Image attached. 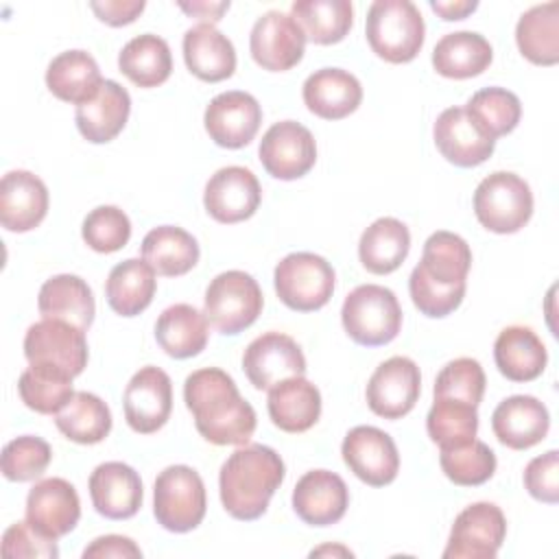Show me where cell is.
<instances>
[{
  "mask_svg": "<svg viewBox=\"0 0 559 559\" xmlns=\"http://www.w3.org/2000/svg\"><path fill=\"white\" fill-rule=\"evenodd\" d=\"M183 400L199 435L214 445H245L255 432L253 406L218 367L192 371L183 382Z\"/></svg>",
  "mask_w": 559,
  "mask_h": 559,
  "instance_id": "1",
  "label": "cell"
},
{
  "mask_svg": "<svg viewBox=\"0 0 559 559\" xmlns=\"http://www.w3.org/2000/svg\"><path fill=\"white\" fill-rule=\"evenodd\" d=\"M282 456L262 443H245L223 463L218 491L225 511L236 520H258L284 480Z\"/></svg>",
  "mask_w": 559,
  "mask_h": 559,
  "instance_id": "2",
  "label": "cell"
},
{
  "mask_svg": "<svg viewBox=\"0 0 559 559\" xmlns=\"http://www.w3.org/2000/svg\"><path fill=\"white\" fill-rule=\"evenodd\" d=\"M365 33L371 50L389 63L413 61L424 46V17L411 0H376L369 4Z\"/></svg>",
  "mask_w": 559,
  "mask_h": 559,
  "instance_id": "3",
  "label": "cell"
},
{
  "mask_svg": "<svg viewBox=\"0 0 559 559\" xmlns=\"http://www.w3.org/2000/svg\"><path fill=\"white\" fill-rule=\"evenodd\" d=\"M341 321L354 343L378 347L397 336L402 328V308L391 288L380 284H362L345 297Z\"/></svg>",
  "mask_w": 559,
  "mask_h": 559,
  "instance_id": "4",
  "label": "cell"
},
{
  "mask_svg": "<svg viewBox=\"0 0 559 559\" xmlns=\"http://www.w3.org/2000/svg\"><path fill=\"white\" fill-rule=\"evenodd\" d=\"M207 509L205 485L197 469L188 465H168L157 474L153 487V513L157 524L170 533L197 528Z\"/></svg>",
  "mask_w": 559,
  "mask_h": 559,
  "instance_id": "5",
  "label": "cell"
},
{
  "mask_svg": "<svg viewBox=\"0 0 559 559\" xmlns=\"http://www.w3.org/2000/svg\"><path fill=\"white\" fill-rule=\"evenodd\" d=\"M474 214L493 234H515L533 214L531 186L515 173H491L476 186Z\"/></svg>",
  "mask_w": 559,
  "mask_h": 559,
  "instance_id": "6",
  "label": "cell"
},
{
  "mask_svg": "<svg viewBox=\"0 0 559 559\" xmlns=\"http://www.w3.org/2000/svg\"><path fill=\"white\" fill-rule=\"evenodd\" d=\"M264 306L258 282L245 271L218 273L203 299V314L221 334H240L260 317Z\"/></svg>",
  "mask_w": 559,
  "mask_h": 559,
  "instance_id": "7",
  "label": "cell"
},
{
  "mask_svg": "<svg viewBox=\"0 0 559 559\" xmlns=\"http://www.w3.org/2000/svg\"><path fill=\"white\" fill-rule=\"evenodd\" d=\"M273 282L284 306L297 312H312L330 301L334 293V269L317 253L297 251L277 262Z\"/></svg>",
  "mask_w": 559,
  "mask_h": 559,
  "instance_id": "8",
  "label": "cell"
},
{
  "mask_svg": "<svg viewBox=\"0 0 559 559\" xmlns=\"http://www.w3.org/2000/svg\"><path fill=\"white\" fill-rule=\"evenodd\" d=\"M24 356L28 365L57 367L76 378L87 365L85 330L61 319H41L26 330Z\"/></svg>",
  "mask_w": 559,
  "mask_h": 559,
  "instance_id": "9",
  "label": "cell"
},
{
  "mask_svg": "<svg viewBox=\"0 0 559 559\" xmlns=\"http://www.w3.org/2000/svg\"><path fill=\"white\" fill-rule=\"evenodd\" d=\"M507 520L493 502L465 507L450 531L443 559H493L504 542Z\"/></svg>",
  "mask_w": 559,
  "mask_h": 559,
  "instance_id": "10",
  "label": "cell"
},
{
  "mask_svg": "<svg viewBox=\"0 0 559 559\" xmlns=\"http://www.w3.org/2000/svg\"><path fill=\"white\" fill-rule=\"evenodd\" d=\"M264 170L282 181L304 177L317 162V142L304 124L282 120L269 127L258 148Z\"/></svg>",
  "mask_w": 559,
  "mask_h": 559,
  "instance_id": "11",
  "label": "cell"
},
{
  "mask_svg": "<svg viewBox=\"0 0 559 559\" xmlns=\"http://www.w3.org/2000/svg\"><path fill=\"white\" fill-rule=\"evenodd\" d=\"M242 369L255 389L269 391L286 378L304 376L306 358L297 341L288 334L264 332L247 345Z\"/></svg>",
  "mask_w": 559,
  "mask_h": 559,
  "instance_id": "12",
  "label": "cell"
},
{
  "mask_svg": "<svg viewBox=\"0 0 559 559\" xmlns=\"http://www.w3.org/2000/svg\"><path fill=\"white\" fill-rule=\"evenodd\" d=\"M421 391V373L415 360L393 356L376 367L367 382V404L384 419H400L413 411Z\"/></svg>",
  "mask_w": 559,
  "mask_h": 559,
  "instance_id": "13",
  "label": "cell"
},
{
  "mask_svg": "<svg viewBox=\"0 0 559 559\" xmlns=\"http://www.w3.org/2000/svg\"><path fill=\"white\" fill-rule=\"evenodd\" d=\"M124 419L138 435L157 432L173 411V382L159 367H142L133 373L122 395Z\"/></svg>",
  "mask_w": 559,
  "mask_h": 559,
  "instance_id": "14",
  "label": "cell"
},
{
  "mask_svg": "<svg viewBox=\"0 0 559 559\" xmlns=\"http://www.w3.org/2000/svg\"><path fill=\"white\" fill-rule=\"evenodd\" d=\"M345 465L362 483L384 487L395 480L400 472V454L395 441L376 426L352 428L341 445Z\"/></svg>",
  "mask_w": 559,
  "mask_h": 559,
  "instance_id": "15",
  "label": "cell"
},
{
  "mask_svg": "<svg viewBox=\"0 0 559 559\" xmlns=\"http://www.w3.org/2000/svg\"><path fill=\"white\" fill-rule=\"evenodd\" d=\"M306 48V35L299 24L282 11H266L260 15L249 35V50L253 61L271 72L295 68Z\"/></svg>",
  "mask_w": 559,
  "mask_h": 559,
  "instance_id": "16",
  "label": "cell"
},
{
  "mask_svg": "<svg viewBox=\"0 0 559 559\" xmlns=\"http://www.w3.org/2000/svg\"><path fill=\"white\" fill-rule=\"evenodd\" d=\"M262 122L260 103L240 90L223 92L210 100L205 107L203 124L207 135L223 148L247 146Z\"/></svg>",
  "mask_w": 559,
  "mask_h": 559,
  "instance_id": "17",
  "label": "cell"
},
{
  "mask_svg": "<svg viewBox=\"0 0 559 559\" xmlns=\"http://www.w3.org/2000/svg\"><path fill=\"white\" fill-rule=\"evenodd\" d=\"M81 500L66 478H41L26 496V522L44 537L59 539L74 531Z\"/></svg>",
  "mask_w": 559,
  "mask_h": 559,
  "instance_id": "18",
  "label": "cell"
},
{
  "mask_svg": "<svg viewBox=\"0 0 559 559\" xmlns=\"http://www.w3.org/2000/svg\"><path fill=\"white\" fill-rule=\"evenodd\" d=\"M262 199L255 175L245 166H225L205 183L203 205L207 214L225 225L247 221L255 214Z\"/></svg>",
  "mask_w": 559,
  "mask_h": 559,
  "instance_id": "19",
  "label": "cell"
},
{
  "mask_svg": "<svg viewBox=\"0 0 559 559\" xmlns=\"http://www.w3.org/2000/svg\"><path fill=\"white\" fill-rule=\"evenodd\" d=\"M349 507L345 480L328 469L306 472L293 489V509L310 526L336 524Z\"/></svg>",
  "mask_w": 559,
  "mask_h": 559,
  "instance_id": "20",
  "label": "cell"
},
{
  "mask_svg": "<svg viewBox=\"0 0 559 559\" xmlns=\"http://www.w3.org/2000/svg\"><path fill=\"white\" fill-rule=\"evenodd\" d=\"M90 498L107 520L133 518L142 507L140 474L122 461L100 463L90 476Z\"/></svg>",
  "mask_w": 559,
  "mask_h": 559,
  "instance_id": "21",
  "label": "cell"
},
{
  "mask_svg": "<svg viewBox=\"0 0 559 559\" xmlns=\"http://www.w3.org/2000/svg\"><path fill=\"white\" fill-rule=\"evenodd\" d=\"M439 153L454 166L472 168L487 162L496 142L489 140L467 116L465 107H448L437 116L432 127Z\"/></svg>",
  "mask_w": 559,
  "mask_h": 559,
  "instance_id": "22",
  "label": "cell"
},
{
  "mask_svg": "<svg viewBox=\"0 0 559 559\" xmlns=\"http://www.w3.org/2000/svg\"><path fill=\"white\" fill-rule=\"evenodd\" d=\"M550 428L548 408L533 395H511L491 415L496 439L511 450H528L546 439Z\"/></svg>",
  "mask_w": 559,
  "mask_h": 559,
  "instance_id": "23",
  "label": "cell"
},
{
  "mask_svg": "<svg viewBox=\"0 0 559 559\" xmlns=\"http://www.w3.org/2000/svg\"><path fill=\"white\" fill-rule=\"evenodd\" d=\"M48 212V188L28 170H11L0 181V223L9 231L35 229Z\"/></svg>",
  "mask_w": 559,
  "mask_h": 559,
  "instance_id": "24",
  "label": "cell"
},
{
  "mask_svg": "<svg viewBox=\"0 0 559 559\" xmlns=\"http://www.w3.org/2000/svg\"><path fill=\"white\" fill-rule=\"evenodd\" d=\"M131 114V96L116 81H103L94 98L76 105L74 120L79 133L92 144L111 142L127 124Z\"/></svg>",
  "mask_w": 559,
  "mask_h": 559,
  "instance_id": "25",
  "label": "cell"
},
{
  "mask_svg": "<svg viewBox=\"0 0 559 559\" xmlns=\"http://www.w3.org/2000/svg\"><path fill=\"white\" fill-rule=\"evenodd\" d=\"M306 107L323 120H341L354 114L362 100L360 81L341 68H321L304 81Z\"/></svg>",
  "mask_w": 559,
  "mask_h": 559,
  "instance_id": "26",
  "label": "cell"
},
{
  "mask_svg": "<svg viewBox=\"0 0 559 559\" xmlns=\"http://www.w3.org/2000/svg\"><path fill=\"white\" fill-rule=\"evenodd\" d=\"M183 61L188 70L207 83L225 81L236 70L234 44L214 24H197L183 35Z\"/></svg>",
  "mask_w": 559,
  "mask_h": 559,
  "instance_id": "27",
  "label": "cell"
},
{
  "mask_svg": "<svg viewBox=\"0 0 559 559\" xmlns=\"http://www.w3.org/2000/svg\"><path fill=\"white\" fill-rule=\"evenodd\" d=\"M271 421L284 432H306L321 415V393L304 376L286 378L269 389L266 400Z\"/></svg>",
  "mask_w": 559,
  "mask_h": 559,
  "instance_id": "28",
  "label": "cell"
},
{
  "mask_svg": "<svg viewBox=\"0 0 559 559\" xmlns=\"http://www.w3.org/2000/svg\"><path fill=\"white\" fill-rule=\"evenodd\" d=\"M498 371L511 382H531L546 369L548 354L542 338L524 325L504 328L493 343Z\"/></svg>",
  "mask_w": 559,
  "mask_h": 559,
  "instance_id": "29",
  "label": "cell"
},
{
  "mask_svg": "<svg viewBox=\"0 0 559 559\" xmlns=\"http://www.w3.org/2000/svg\"><path fill=\"white\" fill-rule=\"evenodd\" d=\"M37 308L44 319H61L81 330L94 321V295L87 282L79 275L61 273L46 280L39 288Z\"/></svg>",
  "mask_w": 559,
  "mask_h": 559,
  "instance_id": "30",
  "label": "cell"
},
{
  "mask_svg": "<svg viewBox=\"0 0 559 559\" xmlns=\"http://www.w3.org/2000/svg\"><path fill=\"white\" fill-rule=\"evenodd\" d=\"M210 321L190 304L168 306L155 323L157 345L170 358H192L207 345Z\"/></svg>",
  "mask_w": 559,
  "mask_h": 559,
  "instance_id": "31",
  "label": "cell"
},
{
  "mask_svg": "<svg viewBox=\"0 0 559 559\" xmlns=\"http://www.w3.org/2000/svg\"><path fill=\"white\" fill-rule=\"evenodd\" d=\"M46 85L59 100L81 105L96 96L103 85V76L90 52L66 50L48 63Z\"/></svg>",
  "mask_w": 559,
  "mask_h": 559,
  "instance_id": "32",
  "label": "cell"
},
{
  "mask_svg": "<svg viewBox=\"0 0 559 559\" xmlns=\"http://www.w3.org/2000/svg\"><path fill=\"white\" fill-rule=\"evenodd\" d=\"M408 227L393 216H382L362 231L358 242V258L369 273L386 275L400 269L408 255Z\"/></svg>",
  "mask_w": 559,
  "mask_h": 559,
  "instance_id": "33",
  "label": "cell"
},
{
  "mask_svg": "<svg viewBox=\"0 0 559 559\" xmlns=\"http://www.w3.org/2000/svg\"><path fill=\"white\" fill-rule=\"evenodd\" d=\"M142 260L164 277L186 275L199 262V245L177 225L153 227L142 240Z\"/></svg>",
  "mask_w": 559,
  "mask_h": 559,
  "instance_id": "34",
  "label": "cell"
},
{
  "mask_svg": "<svg viewBox=\"0 0 559 559\" xmlns=\"http://www.w3.org/2000/svg\"><path fill=\"white\" fill-rule=\"evenodd\" d=\"M493 59L491 44L472 31L443 35L432 50V66L445 79H472L489 68Z\"/></svg>",
  "mask_w": 559,
  "mask_h": 559,
  "instance_id": "35",
  "label": "cell"
},
{
  "mask_svg": "<svg viewBox=\"0 0 559 559\" xmlns=\"http://www.w3.org/2000/svg\"><path fill=\"white\" fill-rule=\"evenodd\" d=\"M155 288V271L144 260L129 258L109 271L105 295L114 312L120 317H135L151 306Z\"/></svg>",
  "mask_w": 559,
  "mask_h": 559,
  "instance_id": "36",
  "label": "cell"
},
{
  "mask_svg": "<svg viewBox=\"0 0 559 559\" xmlns=\"http://www.w3.org/2000/svg\"><path fill=\"white\" fill-rule=\"evenodd\" d=\"M515 41L531 63L555 66L559 61V2L524 11L515 26Z\"/></svg>",
  "mask_w": 559,
  "mask_h": 559,
  "instance_id": "37",
  "label": "cell"
},
{
  "mask_svg": "<svg viewBox=\"0 0 559 559\" xmlns=\"http://www.w3.org/2000/svg\"><path fill=\"white\" fill-rule=\"evenodd\" d=\"M120 72L138 87H157L173 72V57L166 39L144 33L129 39L118 55Z\"/></svg>",
  "mask_w": 559,
  "mask_h": 559,
  "instance_id": "38",
  "label": "cell"
},
{
  "mask_svg": "<svg viewBox=\"0 0 559 559\" xmlns=\"http://www.w3.org/2000/svg\"><path fill=\"white\" fill-rule=\"evenodd\" d=\"M472 266L469 245L452 231H435L424 242L421 262L417 269L441 286L467 284V273Z\"/></svg>",
  "mask_w": 559,
  "mask_h": 559,
  "instance_id": "39",
  "label": "cell"
},
{
  "mask_svg": "<svg viewBox=\"0 0 559 559\" xmlns=\"http://www.w3.org/2000/svg\"><path fill=\"white\" fill-rule=\"evenodd\" d=\"M290 17L299 24L306 39L319 46L341 41L354 22V7L347 0H297Z\"/></svg>",
  "mask_w": 559,
  "mask_h": 559,
  "instance_id": "40",
  "label": "cell"
},
{
  "mask_svg": "<svg viewBox=\"0 0 559 559\" xmlns=\"http://www.w3.org/2000/svg\"><path fill=\"white\" fill-rule=\"evenodd\" d=\"M59 432L81 445L100 443L111 430L109 406L94 393L76 391L70 402L55 415Z\"/></svg>",
  "mask_w": 559,
  "mask_h": 559,
  "instance_id": "41",
  "label": "cell"
},
{
  "mask_svg": "<svg viewBox=\"0 0 559 559\" xmlns=\"http://www.w3.org/2000/svg\"><path fill=\"white\" fill-rule=\"evenodd\" d=\"M22 402L41 415H57L74 395L72 376L48 365H31L17 380Z\"/></svg>",
  "mask_w": 559,
  "mask_h": 559,
  "instance_id": "42",
  "label": "cell"
},
{
  "mask_svg": "<svg viewBox=\"0 0 559 559\" xmlns=\"http://www.w3.org/2000/svg\"><path fill=\"white\" fill-rule=\"evenodd\" d=\"M467 116L474 124L496 142V138L511 133L522 116L520 98L504 87H485L472 94L465 103Z\"/></svg>",
  "mask_w": 559,
  "mask_h": 559,
  "instance_id": "43",
  "label": "cell"
},
{
  "mask_svg": "<svg viewBox=\"0 0 559 559\" xmlns=\"http://www.w3.org/2000/svg\"><path fill=\"white\" fill-rule=\"evenodd\" d=\"M428 437L439 448H454L476 439L478 430V413L476 406L452 400V397H435V404L426 417Z\"/></svg>",
  "mask_w": 559,
  "mask_h": 559,
  "instance_id": "44",
  "label": "cell"
},
{
  "mask_svg": "<svg viewBox=\"0 0 559 559\" xmlns=\"http://www.w3.org/2000/svg\"><path fill=\"white\" fill-rule=\"evenodd\" d=\"M439 465L448 480L461 487H476L487 483L496 472L493 450L478 439H472L463 445L441 448Z\"/></svg>",
  "mask_w": 559,
  "mask_h": 559,
  "instance_id": "45",
  "label": "cell"
},
{
  "mask_svg": "<svg viewBox=\"0 0 559 559\" xmlns=\"http://www.w3.org/2000/svg\"><path fill=\"white\" fill-rule=\"evenodd\" d=\"M52 459L50 445L41 437L24 435L2 448L0 467L7 480L26 483L39 478Z\"/></svg>",
  "mask_w": 559,
  "mask_h": 559,
  "instance_id": "46",
  "label": "cell"
},
{
  "mask_svg": "<svg viewBox=\"0 0 559 559\" xmlns=\"http://www.w3.org/2000/svg\"><path fill=\"white\" fill-rule=\"evenodd\" d=\"M81 236L90 249L98 253H114L129 242L131 221L116 205H98L85 216Z\"/></svg>",
  "mask_w": 559,
  "mask_h": 559,
  "instance_id": "47",
  "label": "cell"
},
{
  "mask_svg": "<svg viewBox=\"0 0 559 559\" xmlns=\"http://www.w3.org/2000/svg\"><path fill=\"white\" fill-rule=\"evenodd\" d=\"M485 384V371L476 358H454L437 373L435 397H452L478 406Z\"/></svg>",
  "mask_w": 559,
  "mask_h": 559,
  "instance_id": "48",
  "label": "cell"
},
{
  "mask_svg": "<svg viewBox=\"0 0 559 559\" xmlns=\"http://www.w3.org/2000/svg\"><path fill=\"white\" fill-rule=\"evenodd\" d=\"M465 288H467V284H459V286L435 284L417 266L413 269V273L408 277V290H411V299H413L415 308L421 314L432 317V319H441V317L454 312L465 297Z\"/></svg>",
  "mask_w": 559,
  "mask_h": 559,
  "instance_id": "49",
  "label": "cell"
},
{
  "mask_svg": "<svg viewBox=\"0 0 559 559\" xmlns=\"http://www.w3.org/2000/svg\"><path fill=\"white\" fill-rule=\"evenodd\" d=\"M57 539L44 537L26 520L11 524L2 535L4 557H26V559H55L59 557Z\"/></svg>",
  "mask_w": 559,
  "mask_h": 559,
  "instance_id": "50",
  "label": "cell"
},
{
  "mask_svg": "<svg viewBox=\"0 0 559 559\" xmlns=\"http://www.w3.org/2000/svg\"><path fill=\"white\" fill-rule=\"evenodd\" d=\"M524 487L526 491L546 504L559 502V452L548 450L542 456L528 461L524 469Z\"/></svg>",
  "mask_w": 559,
  "mask_h": 559,
  "instance_id": "51",
  "label": "cell"
},
{
  "mask_svg": "<svg viewBox=\"0 0 559 559\" xmlns=\"http://www.w3.org/2000/svg\"><path fill=\"white\" fill-rule=\"evenodd\" d=\"M124 559V557H142L140 546L124 535H103L96 537L85 550H83V559Z\"/></svg>",
  "mask_w": 559,
  "mask_h": 559,
  "instance_id": "52",
  "label": "cell"
},
{
  "mask_svg": "<svg viewBox=\"0 0 559 559\" xmlns=\"http://www.w3.org/2000/svg\"><path fill=\"white\" fill-rule=\"evenodd\" d=\"M144 0H105V2H90V9L109 26H124L131 24L142 11Z\"/></svg>",
  "mask_w": 559,
  "mask_h": 559,
  "instance_id": "53",
  "label": "cell"
},
{
  "mask_svg": "<svg viewBox=\"0 0 559 559\" xmlns=\"http://www.w3.org/2000/svg\"><path fill=\"white\" fill-rule=\"evenodd\" d=\"M179 9L190 17L203 20V24H216L229 9V2H179Z\"/></svg>",
  "mask_w": 559,
  "mask_h": 559,
  "instance_id": "54",
  "label": "cell"
},
{
  "mask_svg": "<svg viewBox=\"0 0 559 559\" xmlns=\"http://www.w3.org/2000/svg\"><path fill=\"white\" fill-rule=\"evenodd\" d=\"M478 7L476 0H430V9L439 13L443 20H463L474 13Z\"/></svg>",
  "mask_w": 559,
  "mask_h": 559,
  "instance_id": "55",
  "label": "cell"
},
{
  "mask_svg": "<svg viewBox=\"0 0 559 559\" xmlns=\"http://www.w3.org/2000/svg\"><path fill=\"white\" fill-rule=\"evenodd\" d=\"M323 555H341V557H354V552L349 548H343V546H321V548H314L310 552V557H323Z\"/></svg>",
  "mask_w": 559,
  "mask_h": 559,
  "instance_id": "56",
  "label": "cell"
}]
</instances>
